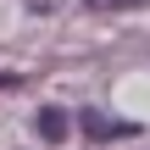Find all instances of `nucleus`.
<instances>
[{
  "label": "nucleus",
  "mask_w": 150,
  "mask_h": 150,
  "mask_svg": "<svg viewBox=\"0 0 150 150\" xmlns=\"http://www.w3.org/2000/svg\"><path fill=\"white\" fill-rule=\"evenodd\" d=\"M78 122H83L89 139H128V134H139L134 122H117V117H100V111H83Z\"/></svg>",
  "instance_id": "nucleus-1"
},
{
  "label": "nucleus",
  "mask_w": 150,
  "mask_h": 150,
  "mask_svg": "<svg viewBox=\"0 0 150 150\" xmlns=\"http://www.w3.org/2000/svg\"><path fill=\"white\" fill-rule=\"evenodd\" d=\"M39 134H45V139H67V111L45 106V111H39Z\"/></svg>",
  "instance_id": "nucleus-2"
},
{
  "label": "nucleus",
  "mask_w": 150,
  "mask_h": 150,
  "mask_svg": "<svg viewBox=\"0 0 150 150\" xmlns=\"http://www.w3.org/2000/svg\"><path fill=\"white\" fill-rule=\"evenodd\" d=\"M89 6H145V0H89Z\"/></svg>",
  "instance_id": "nucleus-3"
}]
</instances>
